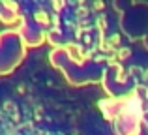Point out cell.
Listing matches in <instances>:
<instances>
[{
    "mask_svg": "<svg viewBox=\"0 0 148 135\" xmlns=\"http://www.w3.org/2000/svg\"><path fill=\"white\" fill-rule=\"evenodd\" d=\"M36 21L41 23V25H47V23H49V15L45 13V11H38V13H36Z\"/></svg>",
    "mask_w": 148,
    "mask_h": 135,
    "instance_id": "cell-1",
    "label": "cell"
},
{
    "mask_svg": "<svg viewBox=\"0 0 148 135\" xmlns=\"http://www.w3.org/2000/svg\"><path fill=\"white\" fill-rule=\"evenodd\" d=\"M127 56H130V49H127V47H124V49H120V51H118V58L120 60L127 58Z\"/></svg>",
    "mask_w": 148,
    "mask_h": 135,
    "instance_id": "cell-2",
    "label": "cell"
},
{
    "mask_svg": "<svg viewBox=\"0 0 148 135\" xmlns=\"http://www.w3.org/2000/svg\"><path fill=\"white\" fill-rule=\"evenodd\" d=\"M118 43H120V36H118V34L111 36V40H109V45H118Z\"/></svg>",
    "mask_w": 148,
    "mask_h": 135,
    "instance_id": "cell-3",
    "label": "cell"
},
{
    "mask_svg": "<svg viewBox=\"0 0 148 135\" xmlns=\"http://www.w3.org/2000/svg\"><path fill=\"white\" fill-rule=\"evenodd\" d=\"M101 8H103V2H101V0H96L94 2V10H101Z\"/></svg>",
    "mask_w": 148,
    "mask_h": 135,
    "instance_id": "cell-4",
    "label": "cell"
}]
</instances>
